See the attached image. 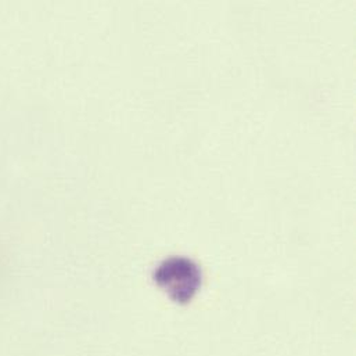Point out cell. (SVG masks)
<instances>
[{"mask_svg":"<svg viewBox=\"0 0 356 356\" xmlns=\"http://www.w3.org/2000/svg\"><path fill=\"white\" fill-rule=\"evenodd\" d=\"M153 277L179 304H187L201 286V270L198 265L183 257H172L161 262Z\"/></svg>","mask_w":356,"mask_h":356,"instance_id":"6da1fadb","label":"cell"}]
</instances>
